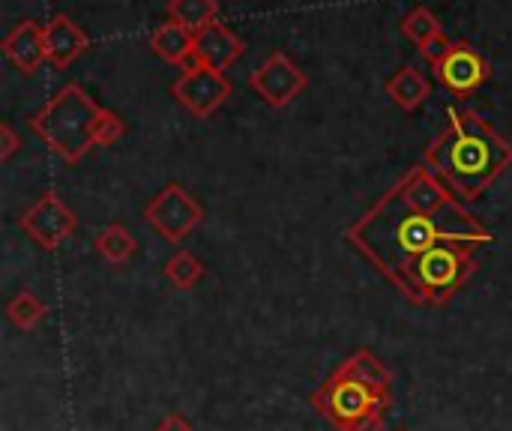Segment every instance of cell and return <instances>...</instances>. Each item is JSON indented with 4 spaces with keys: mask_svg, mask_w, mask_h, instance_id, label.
Listing matches in <instances>:
<instances>
[{
    "mask_svg": "<svg viewBox=\"0 0 512 431\" xmlns=\"http://www.w3.org/2000/svg\"><path fill=\"white\" fill-rule=\"evenodd\" d=\"M243 51H246V42L234 30L219 24V18L213 24H207L201 33H195V54H198V60L213 66V69H219V72L234 66L243 57Z\"/></svg>",
    "mask_w": 512,
    "mask_h": 431,
    "instance_id": "obj_12",
    "label": "cell"
},
{
    "mask_svg": "<svg viewBox=\"0 0 512 431\" xmlns=\"http://www.w3.org/2000/svg\"><path fill=\"white\" fill-rule=\"evenodd\" d=\"M153 431H192V423L183 414H165Z\"/></svg>",
    "mask_w": 512,
    "mask_h": 431,
    "instance_id": "obj_24",
    "label": "cell"
},
{
    "mask_svg": "<svg viewBox=\"0 0 512 431\" xmlns=\"http://www.w3.org/2000/svg\"><path fill=\"white\" fill-rule=\"evenodd\" d=\"M123 132H126V123L120 120V114L102 108V117H99V123H96V144H99V147H111L114 141L123 138Z\"/></svg>",
    "mask_w": 512,
    "mask_h": 431,
    "instance_id": "obj_21",
    "label": "cell"
},
{
    "mask_svg": "<svg viewBox=\"0 0 512 431\" xmlns=\"http://www.w3.org/2000/svg\"><path fill=\"white\" fill-rule=\"evenodd\" d=\"M102 117V105L81 84L60 87L33 117L30 129L54 150L63 162H81L90 147H96V123Z\"/></svg>",
    "mask_w": 512,
    "mask_h": 431,
    "instance_id": "obj_3",
    "label": "cell"
},
{
    "mask_svg": "<svg viewBox=\"0 0 512 431\" xmlns=\"http://www.w3.org/2000/svg\"><path fill=\"white\" fill-rule=\"evenodd\" d=\"M204 273H207L204 261H201L198 255H192V252H186V249L174 252V255L168 258L165 270H162V276H165L177 291H192V288L204 279Z\"/></svg>",
    "mask_w": 512,
    "mask_h": 431,
    "instance_id": "obj_18",
    "label": "cell"
},
{
    "mask_svg": "<svg viewBox=\"0 0 512 431\" xmlns=\"http://www.w3.org/2000/svg\"><path fill=\"white\" fill-rule=\"evenodd\" d=\"M384 90H387V96H390L399 108L417 111V108L429 99L432 84H429V78H426L417 66H402V69H396V72L384 81Z\"/></svg>",
    "mask_w": 512,
    "mask_h": 431,
    "instance_id": "obj_14",
    "label": "cell"
},
{
    "mask_svg": "<svg viewBox=\"0 0 512 431\" xmlns=\"http://www.w3.org/2000/svg\"><path fill=\"white\" fill-rule=\"evenodd\" d=\"M348 240L408 300L435 309L474 276L477 249L495 234L420 165L348 228Z\"/></svg>",
    "mask_w": 512,
    "mask_h": 431,
    "instance_id": "obj_1",
    "label": "cell"
},
{
    "mask_svg": "<svg viewBox=\"0 0 512 431\" xmlns=\"http://www.w3.org/2000/svg\"><path fill=\"white\" fill-rule=\"evenodd\" d=\"M45 303L33 294V291H21V294H15L12 300H9V306H6V318H9V324L15 327V330H21V333H30V330H36L39 324H42V318H45Z\"/></svg>",
    "mask_w": 512,
    "mask_h": 431,
    "instance_id": "obj_19",
    "label": "cell"
},
{
    "mask_svg": "<svg viewBox=\"0 0 512 431\" xmlns=\"http://www.w3.org/2000/svg\"><path fill=\"white\" fill-rule=\"evenodd\" d=\"M144 219L162 240L177 246L204 222V207L180 183H168L147 201Z\"/></svg>",
    "mask_w": 512,
    "mask_h": 431,
    "instance_id": "obj_5",
    "label": "cell"
},
{
    "mask_svg": "<svg viewBox=\"0 0 512 431\" xmlns=\"http://www.w3.org/2000/svg\"><path fill=\"white\" fill-rule=\"evenodd\" d=\"M87 45H90L87 33L69 15L57 12L45 24V54H48V63H54L57 69L72 66L87 51Z\"/></svg>",
    "mask_w": 512,
    "mask_h": 431,
    "instance_id": "obj_11",
    "label": "cell"
},
{
    "mask_svg": "<svg viewBox=\"0 0 512 431\" xmlns=\"http://www.w3.org/2000/svg\"><path fill=\"white\" fill-rule=\"evenodd\" d=\"M435 75L456 96H468L492 75V66L477 48H471L468 42H456L453 51L435 66Z\"/></svg>",
    "mask_w": 512,
    "mask_h": 431,
    "instance_id": "obj_9",
    "label": "cell"
},
{
    "mask_svg": "<svg viewBox=\"0 0 512 431\" xmlns=\"http://www.w3.org/2000/svg\"><path fill=\"white\" fill-rule=\"evenodd\" d=\"M339 372L354 375V378H360V381H366V384H372L375 390H381V393L390 396L393 375H390V369L384 366V360H378L369 348H360V351H354L348 360H342Z\"/></svg>",
    "mask_w": 512,
    "mask_h": 431,
    "instance_id": "obj_16",
    "label": "cell"
},
{
    "mask_svg": "<svg viewBox=\"0 0 512 431\" xmlns=\"http://www.w3.org/2000/svg\"><path fill=\"white\" fill-rule=\"evenodd\" d=\"M450 126L426 150V165L444 180V186L471 201L512 165V144L489 129L477 114L447 111Z\"/></svg>",
    "mask_w": 512,
    "mask_h": 431,
    "instance_id": "obj_2",
    "label": "cell"
},
{
    "mask_svg": "<svg viewBox=\"0 0 512 431\" xmlns=\"http://www.w3.org/2000/svg\"><path fill=\"white\" fill-rule=\"evenodd\" d=\"M0 48H3V57H6L18 72L33 75V72L48 60V54H45V27L27 18V21L15 24V27L3 36Z\"/></svg>",
    "mask_w": 512,
    "mask_h": 431,
    "instance_id": "obj_10",
    "label": "cell"
},
{
    "mask_svg": "<svg viewBox=\"0 0 512 431\" xmlns=\"http://www.w3.org/2000/svg\"><path fill=\"white\" fill-rule=\"evenodd\" d=\"M21 147V138L15 135L12 123H0V159H12V153Z\"/></svg>",
    "mask_w": 512,
    "mask_h": 431,
    "instance_id": "obj_23",
    "label": "cell"
},
{
    "mask_svg": "<svg viewBox=\"0 0 512 431\" xmlns=\"http://www.w3.org/2000/svg\"><path fill=\"white\" fill-rule=\"evenodd\" d=\"M399 431H408V429H399Z\"/></svg>",
    "mask_w": 512,
    "mask_h": 431,
    "instance_id": "obj_25",
    "label": "cell"
},
{
    "mask_svg": "<svg viewBox=\"0 0 512 431\" xmlns=\"http://www.w3.org/2000/svg\"><path fill=\"white\" fill-rule=\"evenodd\" d=\"M174 99L198 120L213 117L231 96V81L225 78V72L195 60L189 69L180 72V78L171 84Z\"/></svg>",
    "mask_w": 512,
    "mask_h": 431,
    "instance_id": "obj_6",
    "label": "cell"
},
{
    "mask_svg": "<svg viewBox=\"0 0 512 431\" xmlns=\"http://www.w3.org/2000/svg\"><path fill=\"white\" fill-rule=\"evenodd\" d=\"M150 48L156 57H162L165 63H174V66H186L192 57H195V33H189L183 24L177 21H165L159 27H153L150 33Z\"/></svg>",
    "mask_w": 512,
    "mask_h": 431,
    "instance_id": "obj_13",
    "label": "cell"
},
{
    "mask_svg": "<svg viewBox=\"0 0 512 431\" xmlns=\"http://www.w3.org/2000/svg\"><path fill=\"white\" fill-rule=\"evenodd\" d=\"M309 78L306 72L282 51H273L252 75H249V87L270 105V108H285L288 102H294L303 90H306Z\"/></svg>",
    "mask_w": 512,
    "mask_h": 431,
    "instance_id": "obj_8",
    "label": "cell"
},
{
    "mask_svg": "<svg viewBox=\"0 0 512 431\" xmlns=\"http://www.w3.org/2000/svg\"><path fill=\"white\" fill-rule=\"evenodd\" d=\"M453 45H456V42H453L447 33H441V36H435L429 45H423V48H420V54H423V57H426L432 66H438V63H441V60H444V57L453 51Z\"/></svg>",
    "mask_w": 512,
    "mask_h": 431,
    "instance_id": "obj_22",
    "label": "cell"
},
{
    "mask_svg": "<svg viewBox=\"0 0 512 431\" xmlns=\"http://www.w3.org/2000/svg\"><path fill=\"white\" fill-rule=\"evenodd\" d=\"M312 408H318V414L327 417L339 431H351L372 417H387L390 396L375 390L372 384L336 369L312 393Z\"/></svg>",
    "mask_w": 512,
    "mask_h": 431,
    "instance_id": "obj_4",
    "label": "cell"
},
{
    "mask_svg": "<svg viewBox=\"0 0 512 431\" xmlns=\"http://www.w3.org/2000/svg\"><path fill=\"white\" fill-rule=\"evenodd\" d=\"M18 228L45 252L60 249L78 228V216L63 204L57 192H42L18 219Z\"/></svg>",
    "mask_w": 512,
    "mask_h": 431,
    "instance_id": "obj_7",
    "label": "cell"
},
{
    "mask_svg": "<svg viewBox=\"0 0 512 431\" xmlns=\"http://www.w3.org/2000/svg\"><path fill=\"white\" fill-rule=\"evenodd\" d=\"M219 15L216 0H168V18L183 24L189 33H201Z\"/></svg>",
    "mask_w": 512,
    "mask_h": 431,
    "instance_id": "obj_17",
    "label": "cell"
},
{
    "mask_svg": "<svg viewBox=\"0 0 512 431\" xmlns=\"http://www.w3.org/2000/svg\"><path fill=\"white\" fill-rule=\"evenodd\" d=\"M402 33H405L417 48H423V45H429L435 36H441V33H444V27H441L438 15H435L429 6H417V9H411V12L405 15V21H402Z\"/></svg>",
    "mask_w": 512,
    "mask_h": 431,
    "instance_id": "obj_20",
    "label": "cell"
},
{
    "mask_svg": "<svg viewBox=\"0 0 512 431\" xmlns=\"http://www.w3.org/2000/svg\"><path fill=\"white\" fill-rule=\"evenodd\" d=\"M93 249H96V255H99V258H105L111 267H123L126 261H132V258H135V252H138V240L129 234V228H126V225L111 222V225H105V228L96 234Z\"/></svg>",
    "mask_w": 512,
    "mask_h": 431,
    "instance_id": "obj_15",
    "label": "cell"
}]
</instances>
